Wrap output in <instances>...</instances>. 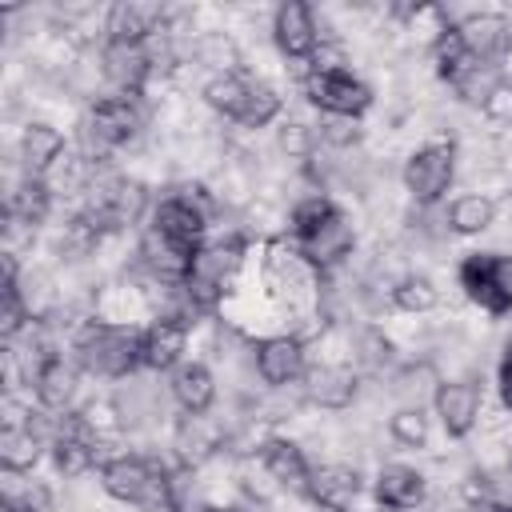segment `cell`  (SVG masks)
Instances as JSON below:
<instances>
[{
  "label": "cell",
  "mask_w": 512,
  "mask_h": 512,
  "mask_svg": "<svg viewBox=\"0 0 512 512\" xmlns=\"http://www.w3.org/2000/svg\"><path fill=\"white\" fill-rule=\"evenodd\" d=\"M72 360L100 380H128L144 368V328L88 316L72 328Z\"/></svg>",
  "instance_id": "obj_1"
},
{
  "label": "cell",
  "mask_w": 512,
  "mask_h": 512,
  "mask_svg": "<svg viewBox=\"0 0 512 512\" xmlns=\"http://www.w3.org/2000/svg\"><path fill=\"white\" fill-rule=\"evenodd\" d=\"M96 476H100V488L120 504H132L140 512H180L176 472L148 452L100 456Z\"/></svg>",
  "instance_id": "obj_2"
},
{
  "label": "cell",
  "mask_w": 512,
  "mask_h": 512,
  "mask_svg": "<svg viewBox=\"0 0 512 512\" xmlns=\"http://www.w3.org/2000/svg\"><path fill=\"white\" fill-rule=\"evenodd\" d=\"M144 128V108L136 96H120V92H104L88 104V116L80 124V156H88L92 164H104L116 148L132 144Z\"/></svg>",
  "instance_id": "obj_3"
},
{
  "label": "cell",
  "mask_w": 512,
  "mask_h": 512,
  "mask_svg": "<svg viewBox=\"0 0 512 512\" xmlns=\"http://www.w3.org/2000/svg\"><path fill=\"white\" fill-rule=\"evenodd\" d=\"M456 160H460V148L452 136H440V140H424L420 148L408 152L404 168H400V180H404V192L420 204V208H432L448 196L452 180H456Z\"/></svg>",
  "instance_id": "obj_4"
},
{
  "label": "cell",
  "mask_w": 512,
  "mask_h": 512,
  "mask_svg": "<svg viewBox=\"0 0 512 512\" xmlns=\"http://www.w3.org/2000/svg\"><path fill=\"white\" fill-rule=\"evenodd\" d=\"M456 280L480 312H488L496 320L512 312V256H504V252H468L456 264Z\"/></svg>",
  "instance_id": "obj_5"
},
{
  "label": "cell",
  "mask_w": 512,
  "mask_h": 512,
  "mask_svg": "<svg viewBox=\"0 0 512 512\" xmlns=\"http://www.w3.org/2000/svg\"><path fill=\"white\" fill-rule=\"evenodd\" d=\"M304 96L324 116H344V120H364L376 100L372 88L352 68L348 72H304Z\"/></svg>",
  "instance_id": "obj_6"
},
{
  "label": "cell",
  "mask_w": 512,
  "mask_h": 512,
  "mask_svg": "<svg viewBox=\"0 0 512 512\" xmlns=\"http://www.w3.org/2000/svg\"><path fill=\"white\" fill-rule=\"evenodd\" d=\"M252 368L268 388H292L308 372V344L296 332H272L252 340Z\"/></svg>",
  "instance_id": "obj_7"
},
{
  "label": "cell",
  "mask_w": 512,
  "mask_h": 512,
  "mask_svg": "<svg viewBox=\"0 0 512 512\" xmlns=\"http://www.w3.org/2000/svg\"><path fill=\"white\" fill-rule=\"evenodd\" d=\"M432 412L440 420V432L448 440H464L476 432L480 412H484V380L476 376H456V380H440L432 392Z\"/></svg>",
  "instance_id": "obj_8"
},
{
  "label": "cell",
  "mask_w": 512,
  "mask_h": 512,
  "mask_svg": "<svg viewBox=\"0 0 512 512\" xmlns=\"http://www.w3.org/2000/svg\"><path fill=\"white\" fill-rule=\"evenodd\" d=\"M100 76L108 80L112 92L120 96H144L148 84L156 80V60L148 44H120V40H104L100 44Z\"/></svg>",
  "instance_id": "obj_9"
},
{
  "label": "cell",
  "mask_w": 512,
  "mask_h": 512,
  "mask_svg": "<svg viewBox=\"0 0 512 512\" xmlns=\"http://www.w3.org/2000/svg\"><path fill=\"white\" fill-rule=\"evenodd\" d=\"M300 392L312 408H324V412H344L356 404L360 396V368L352 364H340V360H320V364H308L304 380H300Z\"/></svg>",
  "instance_id": "obj_10"
},
{
  "label": "cell",
  "mask_w": 512,
  "mask_h": 512,
  "mask_svg": "<svg viewBox=\"0 0 512 512\" xmlns=\"http://www.w3.org/2000/svg\"><path fill=\"white\" fill-rule=\"evenodd\" d=\"M272 44L280 48L284 60H300L308 64L312 52L324 44V32L316 24V12L304 0H284L272 12Z\"/></svg>",
  "instance_id": "obj_11"
},
{
  "label": "cell",
  "mask_w": 512,
  "mask_h": 512,
  "mask_svg": "<svg viewBox=\"0 0 512 512\" xmlns=\"http://www.w3.org/2000/svg\"><path fill=\"white\" fill-rule=\"evenodd\" d=\"M168 32V8L152 0H116L104 12V40L120 44H152Z\"/></svg>",
  "instance_id": "obj_12"
},
{
  "label": "cell",
  "mask_w": 512,
  "mask_h": 512,
  "mask_svg": "<svg viewBox=\"0 0 512 512\" xmlns=\"http://www.w3.org/2000/svg\"><path fill=\"white\" fill-rule=\"evenodd\" d=\"M196 252L200 248H188V244H176L168 236H160L156 228H144L140 232V244H136V256L144 264V272L160 284V288H180L192 268H196Z\"/></svg>",
  "instance_id": "obj_13"
},
{
  "label": "cell",
  "mask_w": 512,
  "mask_h": 512,
  "mask_svg": "<svg viewBox=\"0 0 512 512\" xmlns=\"http://www.w3.org/2000/svg\"><path fill=\"white\" fill-rule=\"evenodd\" d=\"M364 492V476L360 468L344 464V460H328V464H312L304 500L320 512H348Z\"/></svg>",
  "instance_id": "obj_14"
},
{
  "label": "cell",
  "mask_w": 512,
  "mask_h": 512,
  "mask_svg": "<svg viewBox=\"0 0 512 512\" xmlns=\"http://www.w3.org/2000/svg\"><path fill=\"white\" fill-rule=\"evenodd\" d=\"M456 32L476 64H496L512 52V20L504 12H468L456 20Z\"/></svg>",
  "instance_id": "obj_15"
},
{
  "label": "cell",
  "mask_w": 512,
  "mask_h": 512,
  "mask_svg": "<svg viewBox=\"0 0 512 512\" xmlns=\"http://www.w3.org/2000/svg\"><path fill=\"white\" fill-rule=\"evenodd\" d=\"M28 392H32V400H36L40 412H52V416L72 412L76 392H80V368H76V360L64 356V352L48 356L44 368L36 372V380L28 384Z\"/></svg>",
  "instance_id": "obj_16"
},
{
  "label": "cell",
  "mask_w": 512,
  "mask_h": 512,
  "mask_svg": "<svg viewBox=\"0 0 512 512\" xmlns=\"http://www.w3.org/2000/svg\"><path fill=\"white\" fill-rule=\"evenodd\" d=\"M372 500L380 512H412L428 500V476L412 464H380L372 480Z\"/></svg>",
  "instance_id": "obj_17"
},
{
  "label": "cell",
  "mask_w": 512,
  "mask_h": 512,
  "mask_svg": "<svg viewBox=\"0 0 512 512\" xmlns=\"http://www.w3.org/2000/svg\"><path fill=\"white\" fill-rule=\"evenodd\" d=\"M260 468L264 476L276 484V488H288V492H300L308 488V476H312V460L304 456V448L288 436H264L260 440Z\"/></svg>",
  "instance_id": "obj_18"
},
{
  "label": "cell",
  "mask_w": 512,
  "mask_h": 512,
  "mask_svg": "<svg viewBox=\"0 0 512 512\" xmlns=\"http://www.w3.org/2000/svg\"><path fill=\"white\" fill-rule=\"evenodd\" d=\"M52 204H56V192L44 176H20L8 196H4V220H8V232L16 228H28L36 232L48 216H52Z\"/></svg>",
  "instance_id": "obj_19"
},
{
  "label": "cell",
  "mask_w": 512,
  "mask_h": 512,
  "mask_svg": "<svg viewBox=\"0 0 512 512\" xmlns=\"http://www.w3.org/2000/svg\"><path fill=\"white\" fill-rule=\"evenodd\" d=\"M188 324H180L176 316H164L156 312L148 324H144V368L148 372H172L184 364V352H188Z\"/></svg>",
  "instance_id": "obj_20"
},
{
  "label": "cell",
  "mask_w": 512,
  "mask_h": 512,
  "mask_svg": "<svg viewBox=\"0 0 512 512\" xmlns=\"http://www.w3.org/2000/svg\"><path fill=\"white\" fill-rule=\"evenodd\" d=\"M16 152H20L24 176H48V172L68 156V140H64V132H60L56 124L32 120V124H24Z\"/></svg>",
  "instance_id": "obj_21"
},
{
  "label": "cell",
  "mask_w": 512,
  "mask_h": 512,
  "mask_svg": "<svg viewBox=\"0 0 512 512\" xmlns=\"http://www.w3.org/2000/svg\"><path fill=\"white\" fill-rule=\"evenodd\" d=\"M464 500L472 512H512V456L472 468L464 480Z\"/></svg>",
  "instance_id": "obj_22"
},
{
  "label": "cell",
  "mask_w": 512,
  "mask_h": 512,
  "mask_svg": "<svg viewBox=\"0 0 512 512\" xmlns=\"http://www.w3.org/2000/svg\"><path fill=\"white\" fill-rule=\"evenodd\" d=\"M168 392H172L180 412L204 416L216 404V376H212V368L204 360H184L180 368L168 372Z\"/></svg>",
  "instance_id": "obj_23"
},
{
  "label": "cell",
  "mask_w": 512,
  "mask_h": 512,
  "mask_svg": "<svg viewBox=\"0 0 512 512\" xmlns=\"http://www.w3.org/2000/svg\"><path fill=\"white\" fill-rule=\"evenodd\" d=\"M172 448H176V456H180V468H200V464H208L216 452H220V424L204 412V416H188V412H180V420H176V432H172Z\"/></svg>",
  "instance_id": "obj_24"
},
{
  "label": "cell",
  "mask_w": 512,
  "mask_h": 512,
  "mask_svg": "<svg viewBox=\"0 0 512 512\" xmlns=\"http://www.w3.org/2000/svg\"><path fill=\"white\" fill-rule=\"evenodd\" d=\"M44 452H48V440H44L36 420L32 424H4L0 428V468L4 472L24 476V472H32L40 464Z\"/></svg>",
  "instance_id": "obj_25"
},
{
  "label": "cell",
  "mask_w": 512,
  "mask_h": 512,
  "mask_svg": "<svg viewBox=\"0 0 512 512\" xmlns=\"http://www.w3.org/2000/svg\"><path fill=\"white\" fill-rule=\"evenodd\" d=\"M320 276L324 272H332L336 264H344L348 256H352V248H356V232H352V224H348V216H340V220H332L320 236H312V240H304V244H292Z\"/></svg>",
  "instance_id": "obj_26"
},
{
  "label": "cell",
  "mask_w": 512,
  "mask_h": 512,
  "mask_svg": "<svg viewBox=\"0 0 512 512\" xmlns=\"http://www.w3.org/2000/svg\"><path fill=\"white\" fill-rule=\"evenodd\" d=\"M344 216V208L328 196V192H308V196H300L296 204H292V212H288V236H292V244H304V240H312V236H320L332 220H340Z\"/></svg>",
  "instance_id": "obj_27"
},
{
  "label": "cell",
  "mask_w": 512,
  "mask_h": 512,
  "mask_svg": "<svg viewBox=\"0 0 512 512\" xmlns=\"http://www.w3.org/2000/svg\"><path fill=\"white\" fill-rule=\"evenodd\" d=\"M248 92H252V76H244V72H212V76L204 80V88H200L204 104H208L216 116L232 120V124H240L244 104H248Z\"/></svg>",
  "instance_id": "obj_28"
},
{
  "label": "cell",
  "mask_w": 512,
  "mask_h": 512,
  "mask_svg": "<svg viewBox=\"0 0 512 512\" xmlns=\"http://www.w3.org/2000/svg\"><path fill=\"white\" fill-rule=\"evenodd\" d=\"M496 200L488 196V192H464V196H456L452 204H448V212H444V224L456 232V236H480V232H488L492 224H496Z\"/></svg>",
  "instance_id": "obj_29"
},
{
  "label": "cell",
  "mask_w": 512,
  "mask_h": 512,
  "mask_svg": "<svg viewBox=\"0 0 512 512\" xmlns=\"http://www.w3.org/2000/svg\"><path fill=\"white\" fill-rule=\"evenodd\" d=\"M388 300H392V308H396V312L424 316V312H432V308L440 304V288H436L424 272H404V276H396V280H392Z\"/></svg>",
  "instance_id": "obj_30"
},
{
  "label": "cell",
  "mask_w": 512,
  "mask_h": 512,
  "mask_svg": "<svg viewBox=\"0 0 512 512\" xmlns=\"http://www.w3.org/2000/svg\"><path fill=\"white\" fill-rule=\"evenodd\" d=\"M388 436H392V444H400L408 452L428 448V440H432V416L424 412V404H400L388 416Z\"/></svg>",
  "instance_id": "obj_31"
},
{
  "label": "cell",
  "mask_w": 512,
  "mask_h": 512,
  "mask_svg": "<svg viewBox=\"0 0 512 512\" xmlns=\"http://www.w3.org/2000/svg\"><path fill=\"white\" fill-rule=\"evenodd\" d=\"M284 112V96L268 84V80H252V92H248V104H244V116H240V128L248 132H260L268 124H276Z\"/></svg>",
  "instance_id": "obj_32"
},
{
  "label": "cell",
  "mask_w": 512,
  "mask_h": 512,
  "mask_svg": "<svg viewBox=\"0 0 512 512\" xmlns=\"http://www.w3.org/2000/svg\"><path fill=\"white\" fill-rule=\"evenodd\" d=\"M276 140H280V152H288L292 160H308L316 152V144H320L316 128L304 124V120H284L280 132H276Z\"/></svg>",
  "instance_id": "obj_33"
},
{
  "label": "cell",
  "mask_w": 512,
  "mask_h": 512,
  "mask_svg": "<svg viewBox=\"0 0 512 512\" xmlns=\"http://www.w3.org/2000/svg\"><path fill=\"white\" fill-rule=\"evenodd\" d=\"M316 136H320V144H328V148H356V144L364 140V128H360V120H344V116H320Z\"/></svg>",
  "instance_id": "obj_34"
},
{
  "label": "cell",
  "mask_w": 512,
  "mask_h": 512,
  "mask_svg": "<svg viewBox=\"0 0 512 512\" xmlns=\"http://www.w3.org/2000/svg\"><path fill=\"white\" fill-rule=\"evenodd\" d=\"M356 364L360 368H368V372H384L388 364H392V344L384 340V332H376V328H368V332H360V340H356Z\"/></svg>",
  "instance_id": "obj_35"
},
{
  "label": "cell",
  "mask_w": 512,
  "mask_h": 512,
  "mask_svg": "<svg viewBox=\"0 0 512 512\" xmlns=\"http://www.w3.org/2000/svg\"><path fill=\"white\" fill-rule=\"evenodd\" d=\"M308 72H348V52H344V44H332V40H324V44L312 52V60H308Z\"/></svg>",
  "instance_id": "obj_36"
},
{
  "label": "cell",
  "mask_w": 512,
  "mask_h": 512,
  "mask_svg": "<svg viewBox=\"0 0 512 512\" xmlns=\"http://www.w3.org/2000/svg\"><path fill=\"white\" fill-rule=\"evenodd\" d=\"M496 392H500V408L512 416V340L504 344L500 364H496Z\"/></svg>",
  "instance_id": "obj_37"
},
{
  "label": "cell",
  "mask_w": 512,
  "mask_h": 512,
  "mask_svg": "<svg viewBox=\"0 0 512 512\" xmlns=\"http://www.w3.org/2000/svg\"><path fill=\"white\" fill-rule=\"evenodd\" d=\"M192 512H240V508H228V504H200V508H192Z\"/></svg>",
  "instance_id": "obj_38"
}]
</instances>
